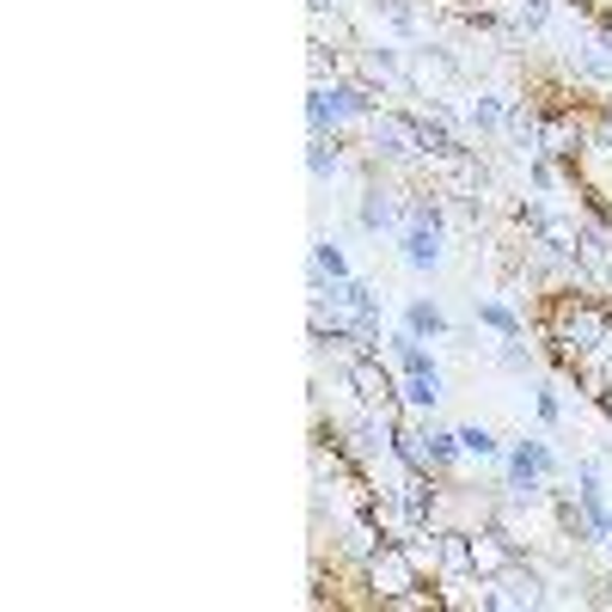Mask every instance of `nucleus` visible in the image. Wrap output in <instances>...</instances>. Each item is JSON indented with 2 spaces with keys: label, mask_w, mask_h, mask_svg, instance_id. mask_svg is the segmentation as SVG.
Instances as JSON below:
<instances>
[{
  "label": "nucleus",
  "mask_w": 612,
  "mask_h": 612,
  "mask_svg": "<svg viewBox=\"0 0 612 612\" xmlns=\"http://www.w3.org/2000/svg\"><path fill=\"white\" fill-rule=\"evenodd\" d=\"M557 416H564V404H557L551 392H539V423H557Z\"/></svg>",
  "instance_id": "21"
},
{
  "label": "nucleus",
  "mask_w": 612,
  "mask_h": 612,
  "mask_svg": "<svg viewBox=\"0 0 612 612\" xmlns=\"http://www.w3.org/2000/svg\"><path fill=\"white\" fill-rule=\"evenodd\" d=\"M435 508H442V484H435V472H411L404 478V520H435Z\"/></svg>",
  "instance_id": "3"
},
{
  "label": "nucleus",
  "mask_w": 612,
  "mask_h": 612,
  "mask_svg": "<svg viewBox=\"0 0 612 612\" xmlns=\"http://www.w3.org/2000/svg\"><path fill=\"white\" fill-rule=\"evenodd\" d=\"M588 80H612V49L600 44V49H581V61H576Z\"/></svg>",
  "instance_id": "17"
},
{
  "label": "nucleus",
  "mask_w": 612,
  "mask_h": 612,
  "mask_svg": "<svg viewBox=\"0 0 612 612\" xmlns=\"http://www.w3.org/2000/svg\"><path fill=\"white\" fill-rule=\"evenodd\" d=\"M459 447H466V459H496V454H503L496 428H484V423H466V428H459Z\"/></svg>",
  "instance_id": "12"
},
{
  "label": "nucleus",
  "mask_w": 612,
  "mask_h": 612,
  "mask_svg": "<svg viewBox=\"0 0 612 612\" xmlns=\"http://www.w3.org/2000/svg\"><path fill=\"white\" fill-rule=\"evenodd\" d=\"M508 472H539V478H551V472H557V454H551L545 442H515V447H508Z\"/></svg>",
  "instance_id": "7"
},
{
  "label": "nucleus",
  "mask_w": 612,
  "mask_h": 612,
  "mask_svg": "<svg viewBox=\"0 0 612 612\" xmlns=\"http://www.w3.org/2000/svg\"><path fill=\"white\" fill-rule=\"evenodd\" d=\"M337 166H343V148H337V136L331 141L313 136V148H306V172H313V178H331Z\"/></svg>",
  "instance_id": "13"
},
{
  "label": "nucleus",
  "mask_w": 612,
  "mask_h": 612,
  "mask_svg": "<svg viewBox=\"0 0 612 612\" xmlns=\"http://www.w3.org/2000/svg\"><path fill=\"white\" fill-rule=\"evenodd\" d=\"M539 136H545V129H539V110L533 105H508V141L520 148V160H533L539 153Z\"/></svg>",
  "instance_id": "5"
},
{
  "label": "nucleus",
  "mask_w": 612,
  "mask_h": 612,
  "mask_svg": "<svg viewBox=\"0 0 612 612\" xmlns=\"http://www.w3.org/2000/svg\"><path fill=\"white\" fill-rule=\"evenodd\" d=\"M520 564V545L508 539V527H490V533H472V576L490 581V576H508Z\"/></svg>",
  "instance_id": "1"
},
{
  "label": "nucleus",
  "mask_w": 612,
  "mask_h": 612,
  "mask_svg": "<svg viewBox=\"0 0 612 612\" xmlns=\"http://www.w3.org/2000/svg\"><path fill=\"white\" fill-rule=\"evenodd\" d=\"M607 539H612V515H607Z\"/></svg>",
  "instance_id": "23"
},
{
  "label": "nucleus",
  "mask_w": 612,
  "mask_h": 612,
  "mask_svg": "<svg viewBox=\"0 0 612 612\" xmlns=\"http://www.w3.org/2000/svg\"><path fill=\"white\" fill-rule=\"evenodd\" d=\"M527 178H533L539 190H551V184H557V172H551V160H545V153H533V160H527Z\"/></svg>",
  "instance_id": "20"
},
{
  "label": "nucleus",
  "mask_w": 612,
  "mask_h": 612,
  "mask_svg": "<svg viewBox=\"0 0 612 612\" xmlns=\"http://www.w3.org/2000/svg\"><path fill=\"white\" fill-rule=\"evenodd\" d=\"M404 325H411L416 337H447V331H454V325H447V313L435 301H411V306H404Z\"/></svg>",
  "instance_id": "10"
},
{
  "label": "nucleus",
  "mask_w": 612,
  "mask_h": 612,
  "mask_svg": "<svg viewBox=\"0 0 612 612\" xmlns=\"http://www.w3.org/2000/svg\"><path fill=\"white\" fill-rule=\"evenodd\" d=\"M380 13H386V25L392 31H404V37H416V13L404 7V0H380Z\"/></svg>",
  "instance_id": "18"
},
{
  "label": "nucleus",
  "mask_w": 612,
  "mask_h": 612,
  "mask_svg": "<svg viewBox=\"0 0 612 612\" xmlns=\"http://www.w3.org/2000/svg\"><path fill=\"white\" fill-rule=\"evenodd\" d=\"M355 221H362L367 233H386V227H398V221H404V209H398L386 190H374V184H367V190H362V209H355Z\"/></svg>",
  "instance_id": "4"
},
{
  "label": "nucleus",
  "mask_w": 612,
  "mask_h": 612,
  "mask_svg": "<svg viewBox=\"0 0 612 612\" xmlns=\"http://www.w3.org/2000/svg\"><path fill=\"white\" fill-rule=\"evenodd\" d=\"M404 263H411V270H435V263H442V233H435V227H411V233H404Z\"/></svg>",
  "instance_id": "6"
},
{
  "label": "nucleus",
  "mask_w": 612,
  "mask_h": 612,
  "mask_svg": "<svg viewBox=\"0 0 612 612\" xmlns=\"http://www.w3.org/2000/svg\"><path fill=\"white\" fill-rule=\"evenodd\" d=\"M306 7H313V13H331V7H337V0H306Z\"/></svg>",
  "instance_id": "22"
},
{
  "label": "nucleus",
  "mask_w": 612,
  "mask_h": 612,
  "mask_svg": "<svg viewBox=\"0 0 612 612\" xmlns=\"http://www.w3.org/2000/svg\"><path fill=\"white\" fill-rule=\"evenodd\" d=\"M398 398H404L411 411H435V404H442V367H435V374H404Z\"/></svg>",
  "instance_id": "8"
},
{
  "label": "nucleus",
  "mask_w": 612,
  "mask_h": 612,
  "mask_svg": "<svg viewBox=\"0 0 612 612\" xmlns=\"http://www.w3.org/2000/svg\"><path fill=\"white\" fill-rule=\"evenodd\" d=\"M503 367L508 374H533V350H520V337H503Z\"/></svg>",
  "instance_id": "19"
},
{
  "label": "nucleus",
  "mask_w": 612,
  "mask_h": 612,
  "mask_svg": "<svg viewBox=\"0 0 612 612\" xmlns=\"http://www.w3.org/2000/svg\"><path fill=\"white\" fill-rule=\"evenodd\" d=\"M466 122H472L478 136H496V129H508V105L503 98H490V92H478L472 105H466Z\"/></svg>",
  "instance_id": "9"
},
{
  "label": "nucleus",
  "mask_w": 612,
  "mask_h": 612,
  "mask_svg": "<svg viewBox=\"0 0 612 612\" xmlns=\"http://www.w3.org/2000/svg\"><path fill=\"white\" fill-rule=\"evenodd\" d=\"M343 380L355 386L362 404H392V398H398V386H392V374L380 367V355H350V362H343Z\"/></svg>",
  "instance_id": "2"
},
{
  "label": "nucleus",
  "mask_w": 612,
  "mask_h": 612,
  "mask_svg": "<svg viewBox=\"0 0 612 612\" xmlns=\"http://www.w3.org/2000/svg\"><path fill=\"white\" fill-rule=\"evenodd\" d=\"M306 122H313V136H325V129H337L331 105H325V86H313V98H306Z\"/></svg>",
  "instance_id": "16"
},
{
  "label": "nucleus",
  "mask_w": 612,
  "mask_h": 612,
  "mask_svg": "<svg viewBox=\"0 0 612 612\" xmlns=\"http://www.w3.org/2000/svg\"><path fill=\"white\" fill-rule=\"evenodd\" d=\"M313 263H319L331 282H343V275H350V258H343V245H337V239H319V245H313Z\"/></svg>",
  "instance_id": "14"
},
{
  "label": "nucleus",
  "mask_w": 612,
  "mask_h": 612,
  "mask_svg": "<svg viewBox=\"0 0 612 612\" xmlns=\"http://www.w3.org/2000/svg\"><path fill=\"white\" fill-rule=\"evenodd\" d=\"M478 325H490L496 337H520V319L508 313L503 301H484V306H478Z\"/></svg>",
  "instance_id": "15"
},
{
  "label": "nucleus",
  "mask_w": 612,
  "mask_h": 612,
  "mask_svg": "<svg viewBox=\"0 0 612 612\" xmlns=\"http://www.w3.org/2000/svg\"><path fill=\"white\" fill-rule=\"evenodd\" d=\"M423 442H428V459H435V466H459V459H466L459 428H423Z\"/></svg>",
  "instance_id": "11"
}]
</instances>
